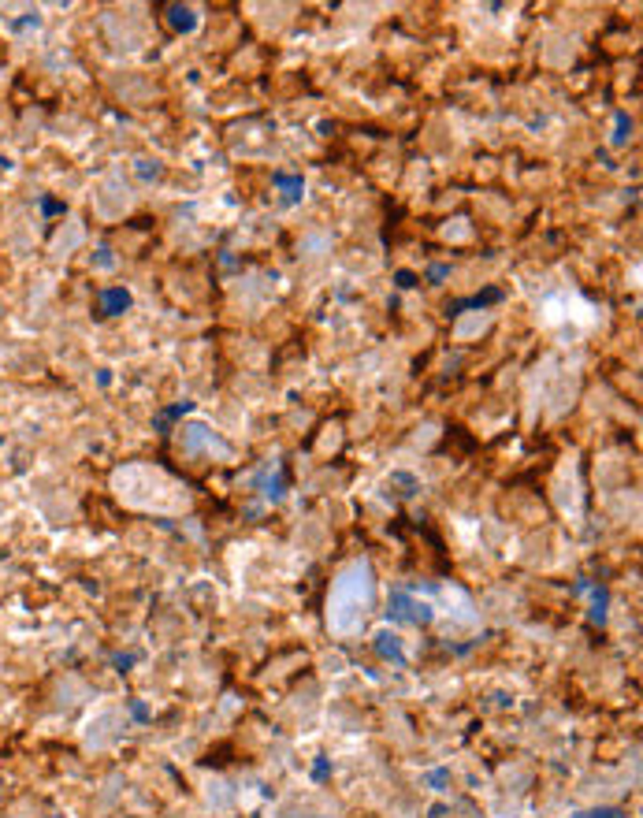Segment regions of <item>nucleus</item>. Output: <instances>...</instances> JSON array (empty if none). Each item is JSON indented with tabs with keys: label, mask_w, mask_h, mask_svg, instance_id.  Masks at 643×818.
<instances>
[{
	"label": "nucleus",
	"mask_w": 643,
	"mask_h": 818,
	"mask_svg": "<svg viewBox=\"0 0 643 818\" xmlns=\"http://www.w3.org/2000/svg\"><path fill=\"white\" fill-rule=\"evenodd\" d=\"M275 186H283L286 190V198L298 201V193H301V179H291V175H275Z\"/></svg>",
	"instance_id": "nucleus-2"
},
{
	"label": "nucleus",
	"mask_w": 643,
	"mask_h": 818,
	"mask_svg": "<svg viewBox=\"0 0 643 818\" xmlns=\"http://www.w3.org/2000/svg\"><path fill=\"white\" fill-rule=\"evenodd\" d=\"M127 305H130V294L127 290H104V298H101L104 313H123Z\"/></svg>",
	"instance_id": "nucleus-1"
},
{
	"label": "nucleus",
	"mask_w": 643,
	"mask_h": 818,
	"mask_svg": "<svg viewBox=\"0 0 643 818\" xmlns=\"http://www.w3.org/2000/svg\"><path fill=\"white\" fill-rule=\"evenodd\" d=\"M446 271H450V268H443V264H439V268H431V283H439V279H446Z\"/></svg>",
	"instance_id": "nucleus-4"
},
{
	"label": "nucleus",
	"mask_w": 643,
	"mask_h": 818,
	"mask_svg": "<svg viewBox=\"0 0 643 818\" xmlns=\"http://www.w3.org/2000/svg\"><path fill=\"white\" fill-rule=\"evenodd\" d=\"M172 23H175L179 30H193V23H198V19H193L190 8H175V11H172Z\"/></svg>",
	"instance_id": "nucleus-3"
}]
</instances>
